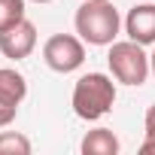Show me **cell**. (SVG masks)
Here are the masks:
<instances>
[{"instance_id": "1", "label": "cell", "mask_w": 155, "mask_h": 155, "mask_svg": "<svg viewBox=\"0 0 155 155\" xmlns=\"http://www.w3.org/2000/svg\"><path fill=\"white\" fill-rule=\"evenodd\" d=\"M73 25H76V34L82 37V43H88V46H110L119 37L122 18H119V9L110 3V0H85V3L76 9Z\"/></svg>"}, {"instance_id": "2", "label": "cell", "mask_w": 155, "mask_h": 155, "mask_svg": "<svg viewBox=\"0 0 155 155\" xmlns=\"http://www.w3.org/2000/svg\"><path fill=\"white\" fill-rule=\"evenodd\" d=\"M116 104V82L107 73H85L76 79L73 85V113L85 119V122H97L101 116H107Z\"/></svg>"}, {"instance_id": "3", "label": "cell", "mask_w": 155, "mask_h": 155, "mask_svg": "<svg viewBox=\"0 0 155 155\" xmlns=\"http://www.w3.org/2000/svg\"><path fill=\"white\" fill-rule=\"evenodd\" d=\"M107 64H110V70H113V76H116V82H122V85H143L146 76L152 73L149 55H146L143 46L134 43V40L110 43Z\"/></svg>"}, {"instance_id": "4", "label": "cell", "mask_w": 155, "mask_h": 155, "mask_svg": "<svg viewBox=\"0 0 155 155\" xmlns=\"http://www.w3.org/2000/svg\"><path fill=\"white\" fill-rule=\"evenodd\" d=\"M43 61L55 73H73V70H79L82 61H85L82 37H73V34H55V37H49L46 46H43Z\"/></svg>"}, {"instance_id": "5", "label": "cell", "mask_w": 155, "mask_h": 155, "mask_svg": "<svg viewBox=\"0 0 155 155\" xmlns=\"http://www.w3.org/2000/svg\"><path fill=\"white\" fill-rule=\"evenodd\" d=\"M34 49H37V28L28 18H21L18 25H12L0 34V52L12 61H25Z\"/></svg>"}, {"instance_id": "6", "label": "cell", "mask_w": 155, "mask_h": 155, "mask_svg": "<svg viewBox=\"0 0 155 155\" xmlns=\"http://www.w3.org/2000/svg\"><path fill=\"white\" fill-rule=\"evenodd\" d=\"M125 34H128V40H134L140 46H152L155 43V3L134 6L125 18Z\"/></svg>"}, {"instance_id": "7", "label": "cell", "mask_w": 155, "mask_h": 155, "mask_svg": "<svg viewBox=\"0 0 155 155\" xmlns=\"http://www.w3.org/2000/svg\"><path fill=\"white\" fill-rule=\"evenodd\" d=\"M25 97H28V79L12 67H0V107L18 110Z\"/></svg>"}, {"instance_id": "8", "label": "cell", "mask_w": 155, "mask_h": 155, "mask_svg": "<svg viewBox=\"0 0 155 155\" xmlns=\"http://www.w3.org/2000/svg\"><path fill=\"white\" fill-rule=\"evenodd\" d=\"M82 152L85 155H116L119 152V137L110 128H94L82 137Z\"/></svg>"}, {"instance_id": "9", "label": "cell", "mask_w": 155, "mask_h": 155, "mask_svg": "<svg viewBox=\"0 0 155 155\" xmlns=\"http://www.w3.org/2000/svg\"><path fill=\"white\" fill-rule=\"evenodd\" d=\"M25 18V0H0V34Z\"/></svg>"}, {"instance_id": "10", "label": "cell", "mask_w": 155, "mask_h": 155, "mask_svg": "<svg viewBox=\"0 0 155 155\" xmlns=\"http://www.w3.org/2000/svg\"><path fill=\"white\" fill-rule=\"evenodd\" d=\"M0 152H12V155H31V140L18 131H3L0 134Z\"/></svg>"}, {"instance_id": "11", "label": "cell", "mask_w": 155, "mask_h": 155, "mask_svg": "<svg viewBox=\"0 0 155 155\" xmlns=\"http://www.w3.org/2000/svg\"><path fill=\"white\" fill-rule=\"evenodd\" d=\"M143 128H146V137H155V104L146 110V119H143Z\"/></svg>"}, {"instance_id": "12", "label": "cell", "mask_w": 155, "mask_h": 155, "mask_svg": "<svg viewBox=\"0 0 155 155\" xmlns=\"http://www.w3.org/2000/svg\"><path fill=\"white\" fill-rule=\"evenodd\" d=\"M140 155H155V137H146V140H143Z\"/></svg>"}, {"instance_id": "13", "label": "cell", "mask_w": 155, "mask_h": 155, "mask_svg": "<svg viewBox=\"0 0 155 155\" xmlns=\"http://www.w3.org/2000/svg\"><path fill=\"white\" fill-rule=\"evenodd\" d=\"M149 67H152V73H155V52L149 55Z\"/></svg>"}, {"instance_id": "14", "label": "cell", "mask_w": 155, "mask_h": 155, "mask_svg": "<svg viewBox=\"0 0 155 155\" xmlns=\"http://www.w3.org/2000/svg\"><path fill=\"white\" fill-rule=\"evenodd\" d=\"M34 3H52V0H34Z\"/></svg>"}]
</instances>
